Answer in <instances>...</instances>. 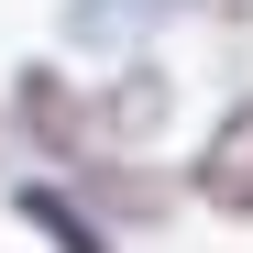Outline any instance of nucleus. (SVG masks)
I'll list each match as a JSON object with an SVG mask.
<instances>
[{"instance_id": "1", "label": "nucleus", "mask_w": 253, "mask_h": 253, "mask_svg": "<svg viewBox=\"0 0 253 253\" xmlns=\"http://www.w3.org/2000/svg\"><path fill=\"white\" fill-rule=\"evenodd\" d=\"M165 121H176V88H165V66H121V77H110V99L88 110V143H121V154H143Z\"/></svg>"}, {"instance_id": "2", "label": "nucleus", "mask_w": 253, "mask_h": 253, "mask_svg": "<svg viewBox=\"0 0 253 253\" xmlns=\"http://www.w3.org/2000/svg\"><path fill=\"white\" fill-rule=\"evenodd\" d=\"M176 11H187V0H66V44H88V55H132V44H154Z\"/></svg>"}, {"instance_id": "3", "label": "nucleus", "mask_w": 253, "mask_h": 253, "mask_svg": "<svg viewBox=\"0 0 253 253\" xmlns=\"http://www.w3.org/2000/svg\"><path fill=\"white\" fill-rule=\"evenodd\" d=\"M11 110H22V143H44V154H77V143H88V99H77L55 66H22L11 77Z\"/></svg>"}, {"instance_id": "4", "label": "nucleus", "mask_w": 253, "mask_h": 253, "mask_svg": "<svg viewBox=\"0 0 253 253\" xmlns=\"http://www.w3.org/2000/svg\"><path fill=\"white\" fill-rule=\"evenodd\" d=\"M198 198L231 209V220H253V99L220 110V132H209V154H198Z\"/></svg>"}, {"instance_id": "5", "label": "nucleus", "mask_w": 253, "mask_h": 253, "mask_svg": "<svg viewBox=\"0 0 253 253\" xmlns=\"http://www.w3.org/2000/svg\"><path fill=\"white\" fill-rule=\"evenodd\" d=\"M88 198L110 209V220H132V231L165 220V176H154V165H88Z\"/></svg>"}, {"instance_id": "6", "label": "nucleus", "mask_w": 253, "mask_h": 253, "mask_svg": "<svg viewBox=\"0 0 253 253\" xmlns=\"http://www.w3.org/2000/svg\"><path fill=\"white\" fill-rule=\"evenodd\" d=\"M22 220L44 231L55 253H110V242L88 231V198H77V187H22Z\"/></svg>"}]
</instances>
